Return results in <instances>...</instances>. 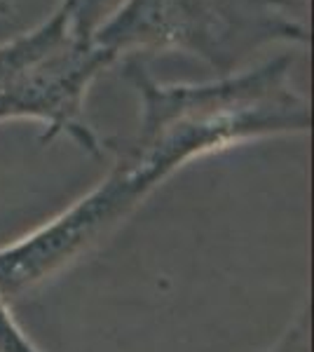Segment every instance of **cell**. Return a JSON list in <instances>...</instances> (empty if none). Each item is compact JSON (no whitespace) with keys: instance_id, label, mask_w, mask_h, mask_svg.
Wrapping results in <instances>:
<instances>
[{"instance_id":"cell-1","label":"cell","mask_w":314,"mask_h":352,"mask_svg":"<svg viewBox=\"0 0 314 352\" xmlns=\"http://www.w3.org/2000/svg\"><path fill=\"white\" fill-rule=\"evenodd\" d=\"M293 56L207 82H159L139 59L124 80L139 94L134 134L113 146L115 160L76 202L0 247V296H28L104 244L179 169L260 139L307 134L310 99L291 80Z\"/></svg>"},{"instance_id":"cell-2","label":"cell","mask_w":314,"mask_h":352,"mask_svg":"<svg viewBox=\"0 0 314 352\" xmlns=\"http://www.w3.org/2000/svg\"><path fill=\"white\" fill-rule=\"evenodd\" d=\"M92 38L115 64L146 52H183L227 76L267 45H307L310 24L298 0H122Z\"/></svg>"},{"instance_id":"cell-3","label":"cell","mask_w":314,"mask_h":352,"mask_svg":"<svg viewBox=\"0 0 314 352\" xmlns=\"http://www.w3.org/2000/svg\"><path fill=\"white\" fill-rule=\"evenodd\" d=\"M113 64L115 59L56 5L31 31L0 43V124L33 120L45 127L43 144L68 136L78 148L99 155L104 144L85 120V101Z\"/></svg>"},{"instance_id":"cell-4","label":"cell","mask_w":314,"mask_h":352,"mask_svg":"<svg viewBox=\"0 0 314 352\" xmlns=\"http://www.w3.org/2000/svg\"><path fill=\"white\" fill-rule=\"evenodd\" d=\"M262 352H310V305H302L282 336Z\"/></svg>"},{"instance_id":"cell-5","label":"cell","mask_w":314,"mask_h":352,"mask_svg":"<svg viewBox=\"0 0 314 352\" xmlns=\"http://www.w3.org/2000/svg\"><path fill=\"white\" fill-rule=\"evenodd\" d=\"M0 352H40L38 345L14 320L12 308L3 296H0Z\"/></svg>"},{"instance_id":"cell-6","label":"cell","mask_w":314,"mask_h":352,"mask_svg":"<svg viewBox=\"0 0 314 352\" xmlns=\"http://www.w3.org/2000/svg\"><path fill=\"white\" fill-rule=\"evenodd\" d=\"M106 0H61V8L66 10L71 21L80 33L92 36L94 26L101 21V8Z\"/></svg>"}]
</instances>
